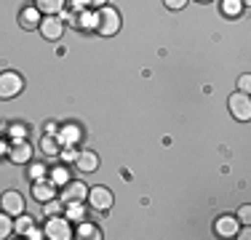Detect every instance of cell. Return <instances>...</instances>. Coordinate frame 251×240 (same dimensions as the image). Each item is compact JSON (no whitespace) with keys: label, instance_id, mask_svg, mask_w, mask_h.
Returning a JSON list of instances; mask_svg holds the SVG:
<instances>
[{"label":"cell","instance_id":"1","mask_svg":"<svg viewBox=\"0 0 251 240\" xmlns=\"http://www.w3.org/2000/svg\"><path fill=\"white\" fill-rule=\"evenodd\" d=\"M94 27H97V32L99 35H115L118 29H121V14H118L112 5H101L99 8V14L94 16Z\"/></svg>","mask_w":251,"mask_h":240},{"label":"cell","instance_id":"2","mask_svg":"<svg viewBox=\"0 0 251 240\" xmlns=\"http://www.w3.org/2000/svg\"><path fill=\"white\" fill-rule=\"evenodd\" d=\"M25 88V77L14 70H5L0 72V99H14V96L22 94Z\"/></svg>","mask_w":251,"mask_h":240},{"label":"cell","instance_id":"3","mask_svg":"<svg viewBox=\"0 0 251 240\" xmlns=\"http://www.w3.org/2000/svg\"><path fill=\"white\" fill-rule=\"evenodd\" d=\"M43 235L51 238V240H70V238H75L73 230H70L67 216H49V221H46V227H43Z\"/></svg>","mask_w":251,"mask_h":240},{"label":"cell","instance_id":"4","mask_svg":"<svg viewBox=\"0 0 251 240\" xmlns=\"http://www.w3.org/2000/svg\"><path fill=\"white\" fill-rule=\"evenodd\" d=\"M227 104H230V112H232V118H235V120H249L251 118V99H249V94H243V91L232 94Z\"/></svg>","mask_w":251,"mask_h":240},{"label":"cell","instance_id":"5","mask_svg":"<svg viewBox=\"0 0 251 240\" xmlns=\"http://www.w3.org/2000/svg\"><path fill=\"white\" fill-rule=\"evenodd\" d=\"M0 208H3L5 214H11V216L25 214V197H22V192H16V190L3 192V195H0Z\"/></svg>","mask_w":251,"mask_h":240},{"label":"cell","instance_id":"6","mask_svg":"<svg viewBox=\"0 0 251 240\" xmlns=\"http://www.w3.org/2000/svg\"><path fill=\"white\" fill-rule=\"evenodd\" d=\"M86 197L94 211H110V206H112V192L107 187H91Z\"/></svg>","mask_w":251,"mask_h":240},{"label":"cell","instance_id":"7","mask_svg":"<svg viewBox=\"0 0 251 240\" xmlns=\"http://www.w3.org/2000/svg\"><path fill=\"white\" fill-rule=\"evenodd\" d=\"M38 29L46 40H59L64 35V19H59V16H46Z\"/></svg>","mask_w":251,"mask_h":240},{"label":"cell","instance_id":"8","mask_svg":"<svg viewBox=\"0 0 251 240\" xmlns=\"http://www.w3.org/2000/svg\"><path fill=\"white\" fill-rule=\"evenodd\" d=\"M86 184L83 182H67L64 184V192H62V203L64 206H70V203H86Z\"/></svg>","mask_w":251,"mask_h":240},{"label":"cell","instance_id":"9","mask_svg":"<svg viewBox=\"0 0 251 240\" xmlns=\"http://www.w3.org/2000/svg\"><path fill=\"white\" fill-rule=\"evenodd\" d=\"M75 166H77V171H83V173H94L99 168V155L94 152V149H80V152L75 155Z\"/></svg>","mask_w":251,"mask_h":240},{"label":"cell","instance_id":"10","mask_svg":"<svg viewBox=\"0 0 251 240\" xmlns=\"http://www.w3.org/2000/svg\"><path fill=\"white\" fill-rule=\"evenodd\" d=\"M214 232H217L219 238H235L238 235V219L230 214L219 216V219L214 221Z\"/></svg>","mask_w":251,"mask_h":240},{"label":"cell","instance_id":"11","mask_svg":"<svg viewBox=\"0 0 251 240\" xmlns=\"http://www.w3.org/2000/svg\"><path fill=\"white\" fill-rule=\"evenodd\" d=\"M32 197L38 203H49V200H53L56 197V184H51V182H35L32 184Z\"/></svg>","mask_w":251,"mask_h":240},{"label":"cell","instance_id":"12","mask_svg":"<svg viewBox=\"0 0 251 240\" xmlns=\"http://www.w3.org/2000/svg\"><path fill=\"white\" fill-rule=\"evenodd\" d=\"M8 158H11V163H16V166L29 163V158H32V147H29L27 142H16L14 147L8 149Z\"/></svg>","mask_w":251,"mask_h":240},{"label":"cell","instance_id":"13","mask_svg":"<svg viewBox=\"0 0 251 240\" xmlns=\"http://www.w3.org/2000/svg\"><path fill=\"white\" fill-rule=\"evenodd\" d=\"M19 24L25 29H35V27H40V11L38 8H25L19 14Z\"/></svg>","mask_w":251,"mask_h":240},{"label":"cell","instance_id":"14","mask_svg":"<svg viewBox=\"0 0 251 240\" xmlns=\"http://www.w3.org/2000/svg\"><path fill=\"white\" fill-rule=\"evenodd\" d=\"M35 8L53 16V14H59V11L64 8V0H35Z\"/></svg>","mask_w":251,"mask_h":240},{"label":"cell","instance_id":"15","mask_svg":"<svg viewBox=\"0 0 251 240\" xmlns=\"http://www.w3.org/2000/svg\"><path fill=\"white\" fill-rule=\"evenodd\" d=\"M77 238H91V240H99L101 238V232H99V227H94V224H86V221H80V227H77V232H75Z\"/></svg>","mask_w":251,"mask_h":240},{"label":"cell","instance_id":"16","mask_svg":"<svg viewBox=\"0 0 251 240\" xmlns=\"http://www.w3.org/2000/svg\"><path fill=\"white\" fill-rule=\"evenodd\" d=\"M64 216H67V221H83L86 208H83V203H70L67 211H64Z\"/></svg>","mask_w":251,"mask_h":240},{"label":"cell","instance_id":"17","mask_svg":"<svg viewBox=\"0 0 251 240\" xmlns=\"http://www.w3.org/2000/svg\"><path fill=\"white\" fill-rule=\"evenodd\" d=\"M67 182H70V173H67V168H64V166H59V168H51V184H56V187H64Z\"/></svg>","mask_w":251,"mask_h":240},{"label":"cell","instance_id":"18","mask_svg":"<svg viewBox=\"0 0 251 240\" xmlns=\"http://www.w3.org/2000/svg\"><path fill=\"white\" fill-rule=\"evenodd\" d=\"M14 232V221H11V214H0V240H5Z\"/></svg>","mask_w":251,"mask_h":240},{"label":"cell","instance_id":"19","mask_svg":"<svg viewBox=\"0 0 251 240\" xmlns=\"http://www.w3.org/2000/svg\"><path fill=\"white\" fill-rule=\"evenodd\" d=\"M29 227H32V219H29V216H25V214H19V216H16L14 230L19 232V235H27V232H29Z\"/></svg>","mask_w":251,"mask_h":240},{"label":"cell","instance_id":"20","mask_svg":"<svg viewBox=\"0 0 251 240\" xmlns=\"http://www.w3.org/2000/svg\"><path fill=\"white\" fill-rule=\"evenodd\" d=\"M222 11H225L227 16H238L243 11V0H225Z\"/></svg>","mask_w":251,"mask_h":240},{"label":"cell","instance_id":"21","mask_svg":"<svg viewBox=\"0 0 251 240\" xmlns=\"http://www.w3.org/2000/svg\"><path fill=\"white\" fill-rule=\"evenodd\" d=\"M46 171H49V168H46L43 163H32V166H29V176H32L35 182H38V179H43Z\"/></svg>","mask_w":251,"mask_h":240},{"label":"cell","instance_id":"22","mask_svg":"<svg viewBox=\"0 0 251 240\" xmlns=\"http://www.w3.org/2000/svg\"><path fill=\"white\" fill-rule=\"evenodd\" d=\"M40 147H43V152H46V155H56V152H59V147H56V142H53V139H51V136H46V139H43V142H40Z\"/></svg>","mask_w":251,"mask_h":240},{"label":"cell","instance_id":"23","mask_svg":"<svg viewBox=\"0 0 251 240\" xmlns=\"http://www.w3.org/2000/svg\"><path fill=\"white\" fill-rule=\"evenodd\" d=\"M238 221H243V224H251V206H241L238 208Z\"/></svg>","mask_w":251,"mask_h":240},{"label":"cell","instance_id":"24","mask_svg":"<svg viewBox=\"0 0 251 240\" xmlns=\"http://www.w3.org/2000/svg\"><path fill=\"white\" fill-rule=\"evenodd\" d=\"M62 211V203H53V200H49V203H43V214H49V216H53V214H59Z\"/></svg>","mask_w":251,"mask_h":240},{"label":"cell","instance_id":"25","mask_svg":"<svg viewBox=\"0 0 251 240\" xmlns=\"http://www.w3.org/2000/svg\"><path fill=\"white\" fill-rule=\"evenodd\" d=\"M163 3H166V8L179 11V8H184V5H187V0H163Z\"/></svg>","mask_w":251,"mask_h":240},{"label":"cell","instance_id":"26","mask_svg":"<svg viewBox=\"0 0 251 240\" xmlns=\"http://www.w3.org/2000/svg\"><path fill=\"white\" fill-rule=\"evenodd\" d=\"M11 134H14L16 139H22V136L27 134V128H25V125H22V123H14V125H11Z\"/></svg>","mask_w":251,"mask_h":240},{"label":"cell","instance_id":"27","mask_svg":"<svg viewBox=\"0 0 251 240\" xmlns=\"http://www.w3.org/2000/svg\"><path fill=\"white\" fill-rule=\"evenodd\" d=\"M238 86H241V91H243V94H249V88H251V77H249V75H241Z\"/></svg>","mask_w":251,"mask_h":240},{"label":"cell","instance_id":"28","mask_svg":"<svg viewBox=\"0 0 251 240\" xmlns=\"http://www.w3.org/2000/svg\"><path fill=\"white\" fill-rule=\"evenodd\" d=\"M64 139H67V142H75V139H77V131H75V128H64V131H62V142H64Z\"/></svg>","mask_w":251,"mask_h":240},{"label":"cell","instance_id":"29","mask_svg":"<svg viewBox=\"0 0 251 240\" xmlns=\"http://www.w3.org/2000/svg\"><path fill=\"white\" fill-rule=\"evenodd\" d=\"M27 238H29V240H40V238H43V232H40V230H35V227H29Z\"/></svg>","mask_w":251,"mask_h":240},{"label":"cell","instance_id":"30","mask_svg":"<svg viewBox=\"0 0 251 240\" xmlns=\"http://www.w3.org/2000/svg\"><path fill=\"white\" fill-rule=\"evenodd\" d=\"M238 238H241V240H249V238H251V230H249V224H246V230H238Z\"/></svg>","mask_w":251,"mask_h":240},{"label":"cell","instance_id":"31","mask_svg":"<svg viewBox=\"0 0 251 240\" xmlns=\"http://www.w3.org/2000/svg\"><path fill=\"white\" fill-rule=\"evenodd\" d=\"M83 5H88V0H73V8H75V11H80Z\"/></svg>","mask_w":251,"mask_h":240},{"label":"cell","instance_id":"32","mask_svg":"<svg viewBox=\"0 0 251 240\" xmlns=\"http://www.w3.org/2000/svg\"><path fill=\"white\" fill-rule=\"evenodd\" d=\"M88 5H97V8H101V5H107V0H88Z\"/></svg>","mask_w":251,"mask_h":240},{"label":"cell","instance_id":"33","mask_svg":"<svg viewBox=\"0 0 251 240\" xmlns=\"http://www.w3.org/2000/svg\"><path fill=\"white\" fill-rule=\"evenodd\" d=\"M3 152H8V147H5V144H0V155H3Z\"/></svg>","mask_w":251,"mask_h":240},{"label":"cell","instance_id":"34","mask_svg":"<svg viewBox=\"0 0 251 240\" xmlns=\"http://www.w3.org/2000/svg\"><path fill=\"white\" fill-rule=\"evenodd\" d=\"M198 3H211V0H198Z\"/></svg>","mask_w":251,"mask_h":240}]
</instances>
